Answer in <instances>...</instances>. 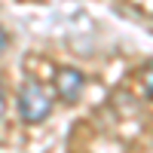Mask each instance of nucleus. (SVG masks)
Segmentation results:
<instances>
[{"label":"nucleus","mask_w":153,"mask_h":153,"mask_svg":"<svg viewBox=\"0 0 153 153\" xmlns=\"http://www.w3.org/2000/svg\"><path fill=\"white\" fill-rule=\"evenodd\" d=\"M138 80H141V89H144V95H147V98H153V61L141 68Z\"/></svg>","instance_id":"3"},{"label":"nucleus","mask_w":153,"mask_h":153,"mask_svg":"<svg viewBox=\"0 0 153 153\" xmlns=\"http://www.w3.org/2000/svg\"><path fill=\"white\" fill-rule=\"evenodd\" d=\"M6 46H9V34H6L3 28H0V55L6 52Z\"/></svg>","instance_id":"4"},{"label":"nucleus","mask_w":153,"mask_h":153,"mask_svg":"<svg viewBox=\"0 0 153 153\" xmlns=\"http://www.w3.org/2000/svg\"><path fill=\"white\" fill-rule=\"evenodd\" d=\"M3 107H6V92H3V86H0V117H3Z\"/></svg>","instance_id":"5"},{"label":"nucleus","mask_w":153,"mask_h":153,"mask_svg":"<svg viewBox=\"0 0 153 153\" xmlns=\"http://www.w3.org/2000/svg\"><path fill=\"white\" fill-rule=\"evenodd\" d=\"M49 110H52V101H49L46 89L37 83V80H25L22 89H19V113L22 120L28 126H37L49 117Z\"/></svg>","instance_id":"1"},{"label":"nucleus","mask_w":153,"mask_h":153,"mask_svg":"<svg viewBox=\"0 0 153 153\" xmlns=\"http://www.w3.org/2000/svg\"><path fill=\"white\" fill-rule=\"evenodd\" d=\"M55 89H58L61 101L74 104V101L83 95V89H86V76L76 68H61V71H55Z\"/></svg>","instance_id":"2"}]
</instances>
